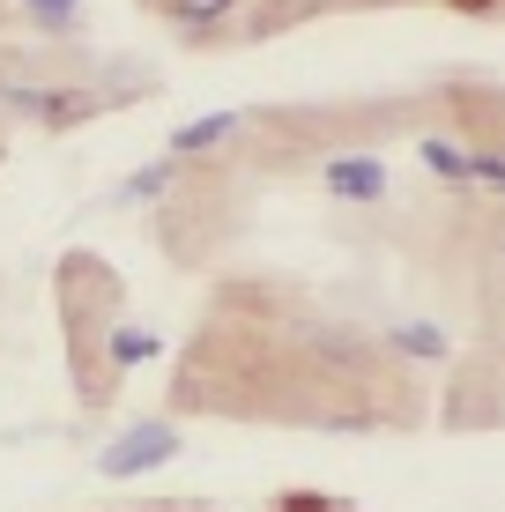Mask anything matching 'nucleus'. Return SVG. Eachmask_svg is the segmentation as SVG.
I'll use <instances>...</instances> for the list:
<instances>
[{
  "label": "nucleus",
  "instance_id": "obj_1",
  "mask_svg": "<svg viewBox=\"0 0 505 512\" xmlns=\"http://www.w3.org/2000/svg\"><path fill=\"white\" fill-rule=\"evenodd\" d=\"M0 104H8V112L45 119V127H75V119H90V112H97V97H90V90H15V82H0Z\"/></svg>",
  "mask_w": 505,
  "mask_h": 512
},
{
  "label": "nucleus",
  "instance_id": "obj_2",
  "mask_svg": "<svg viewBox=\"0 0 505 512\" xmlns=\"http://www.w3.org/2000/svg\"><path fill=\"white\" fill-rule=\"evenodd\" d=\"M179 446V438L164 431V423H142V431H127L112 453H104V475H134V468H149V461H164V453Z\"/></svg>",
  "mask_w": 505,
  "mask_h": 512
},
{
  "label": "nucleus",
  "instance_id": "obj_3",
  "mask_svg": "<svg viewBox=\"0 0 505 512\" xmlns=\"http://www.w3.org/2000/svg\"><path fill=\"white\" fill-rule=\"evenodd\" d=\"M379 179H387V171H379L372 156H342V164L327 171V186H335V193H350V201H372Z\"/></svg>",
  "mask_w": 505,
  "mask_h": 512
},
{
  "label": "nucleus",
  "instance_id": "obj_4",
  "mask_svg": "<svg viewBox=\"0 0 505 512\" xmlns=\"http://www.w3.org/2000/svg\"><path fill=\"white\" fill-rule=\"evenodd\" d=\"M171 15H179L186 30H201V23H223V15H231V0H164Z\"/></svg>",
  "mask_w": 505,
  "mask_h": 512
},
{
  "label": "nucleus",
  "instance_id": "obj_5",
  "mask_svg": "<svg viewBox=\"0 0 505 512\" xmlns=\"http://www.w3.org/2000/svg\"><path fill=\"white\" fill-rule=\"evenodd\" d=\"M223 127H231V119H223V112H216V119H201V127H186V134H179V149H201V141H216Z\"/></svg>",
  "mask_w": 505,
  "mask_h": 512
},
{
  "label": "nucleus",
  "instance_id": "obj_6",
  "mask_svg": "<svg viewBox=\"0 0 505 512\" xmlns=\"http://www.w3.org/2000/svg\"><path fill=\"white\" fill-rule=\"evenodd\" d=\"M67 8H75V0H38V15H52V23H67Z\"/></svg>",
  "mask_w": 505,
  "mask_h": 512
},
{
  "label": "nucleus",
  "instance_id": "obj_7",
  "mask_svg": "<svg viewBox=\"0 0 505 512\" xmlns=\"http://www.w3.org/2000/svg\"><path fill=\"white\" fill-rule=\"evenodd\" d=\"M498 260H505V231H498Z\"/></svg>",
  "mask_w": 505,
  "mask_h": 512
}]
</instances>
